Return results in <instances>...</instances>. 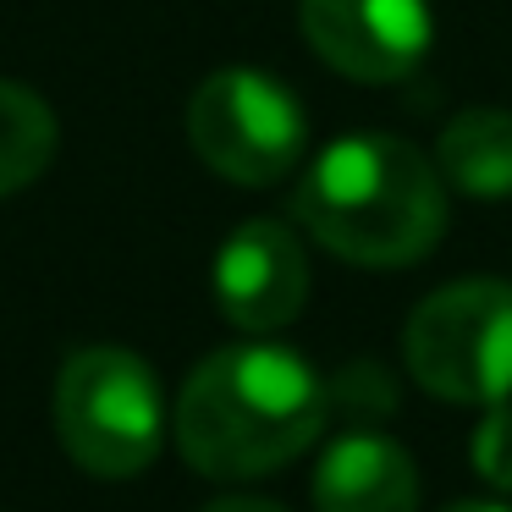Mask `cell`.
Masks as SVG:
<instances>
[{
    "label": "cell",
    "mask_w": 512,
    "mask_h": 512,
    "mask_svg": "<svg viewBox=\"0 0 512 512\" xmlns=\"http://www.w3.org/2000/svg\"><path fill=\"white\" fill-rule=\"evenodd\" d=\"M56 144H61L56 111L34 89L0 78V199L45 177L50 160H56Z\"/></svg>",
    "instance_id": "cell-10"
},
{
    "label": "cell",
    "mask_w": 512,
    "mask_h": 512,
    "mask_svg": "<svg viewBox=\"0 0 512 512\" xmlns=\"http://www.w3.org/2000/svg\"><path fill=\"white\" fill-rule=\"evenodd\" d=\"M193 155L237 188H276L309 149V122L287 83L254 67H221L188 100Z\"/></svg>",
    "instance_id": "cell-5"
},
{
    "label": "cell",
    "mask_w": 512,
    "mask_h": 512,
    "mask_svg": "<svg viewBox=\"0 0 512 512\" xmlns=\"http://www.w3.org/2000/svg\"><path fill=\"white\" fill-rule=\"evenodd\" d=\"M435 171L463 199H512V111H496V105L457 111L435 138Z\"/></svg>",
    "instance_id": "cell-9"
},
{
    "label": "cell",
    "mask_w": 512,
    "mask_h": 512,
    "mask_svg": "<svg viewBox=\"0 0 512 512\" xmlns=\"http://www.w3.org/2000/svg\"><path fill=\"white\" fill-rule=\"evenodd\" d=\"M56 430L72 463L100 479H133L166 441L160 380L127 347H83L56 380Z\"/></svg>",
    "instance_id": "cell-3"
},
{
    "label": "cell",
    "mask_w": 512,
    "mask_h": 512,
    "mask_svg": "<svg viewBox=\"0 0 512 512\" xmlns=\"http://www.w3.org/2000/svg\"><path fill=\"white\" fill-rule=\"evenodd\" d=\"M408 375L441 402L512 397V287L496 276L435 287L402 325Z\"/></svg>",
    "instance_id": "cell-4"
},
{
    "label": "cell",
    "mask_w": 512,
    "mask_h": 512,
    "mask_svg": "<svg viewBox=\"0 0 512 512\" xmlns=\"http://www.w3.org/2000/svg\"><path fill=\"white\" fill-rule=\"evenodd\" d=\"M292 215L347 265L402 270L446 237V182L408 138L353 133L314 155L292 193Z\"/></svg>",
    "instance_id": "cell-2"
},
{
    "label": "cell",
    "mask_w": 512,
    "mask_h": 512,
    "mask_svg": "<svg viewBox=\"0 0 512 512\" xmlns=\"http://www.w3.org/2000/svg\"><path fill=\"white\" fill-rule=\"evenodd\" d=\"M314 512H419V468L391 435L347 430L314 468Z\"/></svg>",
    "instance_id": "cell-8"
},
{
    "label": "cell",
    "mask_w": 512,
    "mask_h": 512,
    "mask_svg": "<svg viewBox=\"0 0 512 512\" xmlns=\"http://www.w3.org/2000/svg\"><path fill=\"white\" fill-rule=\"evenodd\" d=\"M215 303L237 331H281L309 303V259L281 221H243L215 254Z\"/></svg>",
    "instance_id": "cell-7"
},
{
    "label": "cell",
    "mask_w": 512,
    "mask_h": 512,
    "mask_svg": "<svg viewBox=\"0 0 512 512\" xmlns=\"http://www.w3.org/2000/svg\"><path fill=\"white\" fill-rule=\"evenodd\" d=\"M331 391L276 342H237L210 353L177 397V446L210 479H254L309 452L325 430Z\"/></svg>",
    "instance_id": "cell-1"
},
{
    "label": "cell",
    "mask_w": 512,
    "mask_h": 512,
    "mask_svg": "<svg viewBox=\"0 0 512 512\" xmlns=\"http://www.w3.org/2000/svg\"><path fill=\"white\" fill-rule=\"evenodd\" d=\"M204 512H287L276 501H259V496H226V501H210Z\"/></svg>",
    "instance_id": "cell-12"
},
{
    "label": "cell",
    "mask_w": 512,
    "mask_h": 512,
    "mask_svg": "<svg viewBox=\"0 0 512 512\" xmlns=\"http://www.w3.org/2000/svg\"><path fill=\"white\" fill-rule=\"evenodd\" d=\"M474 468L496 490H512V402H490L474 430Z\"/></svg>",
    "instance_id": "cell-11"
},
{
    "label": "cell",
    "mask_w": 512,
    "mask_h": 512,
    "mask_svg": "<svg viewBox=\"0 0 512 512\" xmlns=\"http://www.w3.org/2000/svg\"><path fill=\"white\" fill-rule=\"evenodd\" d=\"M446 512H512V507H501V501H457V507H446Z\"/></svg>",
    "instance_id": "cell-13"
},
{
    "label": "cell",
    "mask_w": 512,
    "mask_h": 512,
    "mask_svg": "<svg viewBox=\"0 0 512 512\" xmlns=\"http://www.w3.org/2000/svg\"><path fill=\"white\" fill-rule=\"evenodd\" d=\"M298 28L331 72L402 83L430 56V0H298Z\"/></svg>",
    "instance_id": "cell-6"
}]
</instances>
